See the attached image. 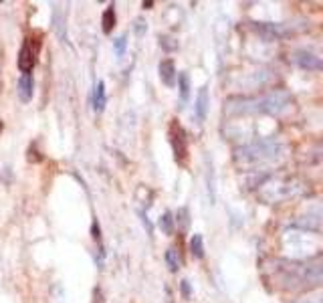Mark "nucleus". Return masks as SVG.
<instances>
[{"mask_svg":"<svg viewBox=\"0 0 323 303\" xmlns=\"http://www.w3.org/2000/svg\"><path fill=\"white\" fill-rule=\"evenodd\" d=\"M105 103H107V97H105V83L99 81L97 87L93 89L91 93V105L95 111H103L105 109Z\"/></svg>","mask_w":323,"mask_h":303,"instance_id":"9d476101","label":"nucleus"},{"mask_svg":"<svg viewBox=\"0 0 323 303\" xmlns=\"http://www.w3.org/2000/svg\"><path fill=\"white\" fill-rule=\"evenodd\" d=\"M166 263H168V269L172 273H176L178 269H180V257H178V251L174 247L166 251Z\"/></svg>","mask_w":323,"mask_h":303,"instance_id":"4468645a","label":"nucleus"},{"mask_svg":"<svg viewBox=\"0 0 323 303\" xmlns=\"http://www.w3.org/2000/svg\"><path fill=\"white\" fill-rule=\"evenodd\" d=\"M180 289H182V295H184L186 299H190V297H192V285H190L188 279H184V281L180 283Z\"/></svg>","mask_w":323,"mask_h":303,"instance_id":"6ab92c4d","label":"nucleus"},{"mask_svg":"<svg viewBox=\"0 0 323 303\" xmlns=\"http://www.w3.org/2000/svg\"><path fill=\"white\" fill-rule=\"evenodd\" d=\"M41 47H43V35L41 32H35V35L26 37L21 53H19V69L25 73H30L32 67L37 65V57L41 53Z\"/></svg>","mask_w":323,"mask_h":303,"instance_id":"7ed1b4c3","label":"nucleus"},{"mask_svg":"<svg viewBox=\"0 0 323 303\" xmlns=\"http://www.w3.org/2000/svg\"><path fill=\"white\" fill-rule=\"evenodd\" d=\"M283 156V144L279 140H259L243 146L234 152V160L239 164H263L275 162Z\"/></svg>","mask_w":323,"mask_h":303,"instance_id":"f03ea898","label":"nucleus"},{"mask_svg":"<svg viewBox=\"0 0 323 303\" xmlns=\"http://www.w3.org/2000/svg\"><path fill=\"white\" fill-rule=\"evenodd\" d=\"M151 6H154V2H151V0H146V2H144V8H151Z\"/></svg>","mask_w":323,"mask_h":303,"instance_id":"393cba45","label":"nucleus"},{"mask_svg":"<svg viewBox=\"0 0 323 303\" xmlns=\"http://www.w3.org/2000/svg\"><path fill=\"white\" fill-rule=\"evenodd\" d=\"M291 95L285 89H273L259 97H232L226 101V113L230 115H279L291 105Z\"/></svg>","mask_w":323,"mask_h":303,"instance_id":"f257e3e1","label":"nucleus"},{"mask_svg":"<svg viewBox=\"0 0 323 303\" xmlns=\"http://www.w3.org/2000/svg\"><path fill=\"white\" fill-rule=\"evenodd\" d=\"M178 216H180V218H178V221H180V228L184 230L186 225L190 223V221H188V210H186V208H180V210H178Z\"/></svg>","mask_w":323,"mask_h":303,"instance_id":"aec40b11","label":"nucleus"},{"mask_svg":"<svg viewBox=\"0 0 323 303\" xmlns=\"http://www.w3.org/2000/svg\"><path fill=\"white\" fill-rule=\"evenodd\" d=\"M158 71H160V79L166 87H172L176 83V65L172 59H164L158 67Z\"/></svg>","mask_w":323,"mask_h":303,"instance_id":"423d86ee","label":"nucleus"},{"mask_svg":"<svg viewBox=\"0 0 323 303\" xmlns=\"http://www.w3.org/2000/svg\"><path fill=\"white\" fill-rule=\"evenodd\" d=\"M2 127H4V126H2V122H0V131H2Z\"/></svg>","mask_w":323,"mask_h":303,"instance_id":"a878e982","label":"nucleus"},{"mask_svg":"<svg viewBox=\"0 0 323 303\" xmlns=\"http://www.w3.org/2000/svg\"><path fill=\"white\" fill-rule=\"evenodd\" d=\"M160 47L166 50V53H172V50L178 49V43L174 39H170V37H160Z\"/></svg>","mask_w":323,"mask_h":303,"instance_id":"f3484780","label":"nucleus"},{"mask_svg":"<svg viewBox=\"0 0 323 303\" xmlns=\"http://www.w3.org/2000/svg\"><path fill=\"white\" fill-rule=\"evenodd\" d=\"M297 303H323V293H319V295H315V297L301 299V301H297Z\"/></svg>","mask_w":323,"mask_h":303,"instance_id":"4be33fe9","label":"nucleus"},{"mask_svg":"<svg viewBox=\"0 0 323 303\" xmlns=\"http://www.w3.org/2000/svg\"><path fill=\"white\" fill-rule=\"evenodd\" d=\"M32 89H35V79H32L30 73H25L21 79H19V99L23 103L32 99Z\"/></svg>","mask_w":323,"mask_h":303,"instance_id":"6e6552de","label":"nucleus"},{"mask_svg":"<svg viewBox=\"0 0 323 303\" xmlns=\"http://www.w3.org/2000/svg\"><path fill=\"white\" fill-rule=\"evenodd\" d=\"M113 49H115V55H117V57H124L125 49H127V37L124 35V37H120V39H115Z\"/></svg>","mask_w":323,"mask_h":303,"instance_id":"dca6fc26","label":"nucleus"},{"mask_svg":"<svg viewBox=\"0 0 323 303\" xmlns=\"http://www.w3.org/2000/svg\"><path fill=\"white\" fill-rule=\"evenodd\" d=\"M170 142H172V148H174L176 162L184 164L186 154H188V146H186V131L176 122L172 124V129H170Z\"/></svg>","mask_w":323,"mask_h":303,"instance_id":"39448f33","label":"nucleus"},{"mask_svg":"<svg viewBox=\"0 0 323 303\" xmlns=\"http://www.w3.org/2000/svg\"><path fill=\"white\" fill-rule=\"evenodd\" d=\"M208 105H210V97H208V89L206 87H202L198 91V97H196V120L198 122H204L206 120V115H208Z\"/></svg>","mask_w":323,"mask_h":303,"instance_id":"0eeeda50","label":"nucleus"},{"mask_svg":"<svg viewBox=\"0 0 323 303\" xmlns=\"http://www.w3.org/2000/svg\"><path fill=\"white\" fill-rule=\"evenodd\" d=\"M295 61L299 63V67H303V69L307 71H317V69H323V59L311 55V53H299L295 57Z\"/></svg>","mask_w":323,"mask_h":303,"instance_id":"1a4fd4ad","label":"nucleus"},{"mask_svg":"<svg viewBox=\"0 0 323 303\" xmlns=\"http://www.w3.org/2000/svg\"><path fill=\"white\" fill-rule=\"evenodd\" d=\"M101 28H103V32L105 35H109V32L115 28V6L113 4H109L107 6V10L103 12V21H101Z\"/></svg>","mask_w":323,"mask_h":303,"instance_id":"f8f14e48","label":"nucleus"},{"mask_svg":"<svg viewBox=\"0 0 323 303\" xmlns=\"http://www.w3.org/2000/svg\"><path fill=\"white\" fill-rule=\"evenodd\" d=\"M26 158H28V162H41V160H43V156H37V150H35V146H30V150H28Z\"/></svg>","mask_w":323,"mask_h":303,"instance_id":"412c9836","label":"nucleus"},{"mask_svg":"<svg viewBox=\"0 0 323 303\" xmlns=\"http://www.w3.org/2000/svg\"><path fill=\"white\" fill-rule=\"evenodd\" d=\"M91 232H93V239H95V241H99V239H101V232H99V225H97V223H93Z\"/></svg>","mask_w":323,"mask_h":303,"instance_id":"5701e85b","label":"nucleus"},{"mask_svg":"<svg viewBox=\"0 0 323 303\" xmlns=\"http://www.w3.org/2000/svg\"><path fill=\"white\" fill-rule=\"evenodd\" d=\"M319 283H323V263L301 265L297 267V271L291 279V287H297V285H319Z\"/></svg>","mask_w":323,"mask_h":303,"instance_id":"20e7f679","label":"nucleus"},{"mask_svg":"<svg viewBox=\"0 0 323 303\" xmlns=\"http://www.w3.org/2000/svg\"><path fill=\"white\" fill-rule=\"evenodd\" d=\"M93 303H103V295H101V289L99 287H95V299H93Z\"/></svg>","mask_w":323,"mask_h":303,"instance_id":"b1692460","label":"nucleus"},{"mask_svg":"<svg viewBox=\"0 0 323 303\" xmlns=\"http://www.w3.org/2000/svg\"><path fill=\"white\" fill-rule=\"evenodd\" d=\"M146 30H148V25H146L144 19H138V21L133 23V32H135L138 37H144V35H146Z\"/></svg>","mask_w":323,"mask_h":303,"instance_id":"a211bd4d","label":"nucleus"},{"mask_svg":"<svg viewBox=\"0 0 323 303\" xmlns=\"http://www.w3.org/2000/svg\"><path fill=\"white\" fill-rule=\"evenodd\" d=\"M158 225H160V228H162V232H164V234H174V228H176V218H174V214H172V212H164V214H162V218L158 221Z\"/></svg>","mask_w":323,"mask_h":303,"instance_id":"9b49d317","label":"nucleus"},{"mask_svg":"<svg viewBox=\"0 0 323 303\" xmlns=\"http://www.w3.org/2000/svg\"><path fill=\"white\" fill-rule=\"evenodd\" d=\"M178 87H180V101L186 103V99H188V95H190V77H188V73L178 75Z\"/></svg>","mask_w":323,"mask_h":303,"instance_id":"ddd939ff","label":"nucleus"},{"mask_svg":"<svg viewBox=\"0 0 323 303\" xmlns=\"http://www.w3.org/2000/svg\"><path fill=\"white\" fill-rule=\"evenodd\" d=\"M190 251L196 259H202L204 257V241H202V234H194L190 239Z\"/></svg>","mask_w":323,"mask_h":303,"instance_id":"2eb2a0df","label":"nucleus"}]
</instances>
